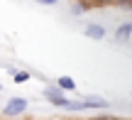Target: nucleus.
<instances>
[{"mask_svg": "<svg viewBox=\"0 0 132 120\" xmlns=\"http://www.w3.org/2000/svg\"><path fill=\"white\" fill-rule=\"evenodd\" d=\"M24 110H27V101H24V98H20V96H12L7 103H5L3 115H5V118H15V115H22Z\"/></svg>", "mask_w": 132, "mask_h": 120, "instance_id": "1", "label": "nucleus"}, {"mask_svg": "<svg viewBox=\"0 0 132 120\" xmlns=\"http://www.w3.org/2000/svg\"><path fill=\"white\" fill-rule=\"evenodd\" d=\"M44 98H47L49 103H54V106H59V108H66L69 106L71 101H66L64 98V88H47V91H44Z\"/></svg>", "mask_w": 132, "mask_h": 120, "instance_id": "2", "label": "nucleus"}, {"mask_svg": "<svg viewBox=\"0 0 132 120\" xmlns=\"http://www.w3.org/2000/svg\"><path fill=\"white\" fill-rule=\"evenodd\" d=\"M86 37H90V39H103L105 37V27L103 25H86Z\"/></svg>", "mask_w": 132, "mask_h": 120, "instance_id": "3", "label": "nucleus"}, {"mask_svg": "<svg viewBox=\"0 0 132 120\" xmlns=\"http://www.w3.org/2000/svg\"><path fill=\"white\" fill-rule=\"evenodd\" d=\"M132 37V22H125V25H120L118 29H115V39L118 42H125V39H130Z\"/></svg>", "mask_w": 132, "mask_h": 120, "instance_id": "4", "label": "nucleus"}, {"mask_svg": "<svg viewBox=\"0 0 132 120\" xmlns=\"http://www.w3.org/2000/svg\"><path fill=\"white\" fill-rule=\"evenodd\" d=\"M88 108H108V101L105 98H98V96H86L83 98Z\"/></svg>", "mask_w": 132, "mask_h": 120, "instance_id": "5", "label": "nucleus"}, {"mask_svg": "<svg viewBox=\"0 0 132 120\" xmlns=\"http://www.w3.org/2000/svg\"><path fill=\"white\" fill-rule=\"evenodd\" d=\"M56 86L64 88V91H76V81H73V78H69V76H61L56 81Z\"/></svg>", "mask_w": 132, "mask_h": 120, "instance_id": "6", "label": "nucleus"}, {"mask_svg": "<svg viewBox=\"0 0 132 120\" xmlns=\"http://www.w3.org/2000/svg\"><path fill=\"white\" fill-rule=\"evenodd\" d=\"M29 78H32V74H29V71H17L12 81L15 83H24V81H29Z\"/></svg>", "mask_w": 132, "mask_h": 120, "instance_id": "7", "label": "nucleus"}, {"mask_svg": "<svg viewBox=\"0 0 132 120\" xmlns=\"http://www.w3.org/2000/svg\"><path fill=\"white\" fill-rule=\"evenodd\" d=\"M88 10V3H76L73 5V15H81V12H86Z\"/></svg>", "mask_w": 132, "mask_h": 120, "instance_id": "8", "label": "nucleus"}, {"mask_svg": "<svg viewBox=\"0 0 132 120\" xmlns=\"http://www.w3.org/2000/svg\"><path fill=\"white\" fill-rule=\"evenodd\" d=\"M34 3H39V5H59V0H34Z\"/></svg>", "mask_w": 132, "mask_h": 120, "instance_id": "9", "label": "nucleus"}, {"mask_svg": "<svg viewBox=\"0 0 132 120\" xmlns=\"http://www.w3.org/2000/svg\"><path fill=\"white\" fill-rule=\"evenodd\" d=\"M0 91H3V86H0Z\"/></svg>", "mask_w": 132, "mask_h": 120, "instance_id": "10", "label": "nucleus"}]
</instances>
